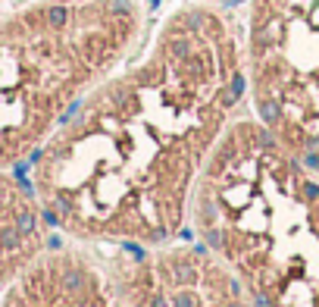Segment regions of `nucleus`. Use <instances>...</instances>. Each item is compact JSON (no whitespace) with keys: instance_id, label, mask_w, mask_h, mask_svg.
<instances>
[{"instance_id":"nucleus-1","label":"nucleus","mask_w":319,"mask_h":307,"mask_svg":"<svg viewBox=\"0 0 319 307\" xmlns=\"http://www.w3.org/2000/svg\"><path fill=\"white\" fill-rule=\"evenodd\" d=\"M113 0L103 19L69 4H47L0 22V144L31 129L110 50L107 19L125 10Z\"/></svg>"},{"instance_id":"nucleus-2","label":"nucleus","mask_w":319,"mask_h":307,"mask_svg":"<svg viewBox=\"0 0 319 307\" xmlns=\"http://www.w3.org/2000/svg\"><path fill=\"white\" fill-rule=\"evenodd\" d=\"M63 285L72 288V292H82V288H85V276H82V269H66V273H63Z\"/></svg>"},{"instance_id":"nucleus-3","label":"nucleus","mask_w":319,"mask_h":307,"mask_svg":"<svg viewBox=\"0 0 319 307\" xmlns=\"http://www.w3.org/2000/svg\"><path fill=\"white\" fill-rule=\"evenodd\" d=\"M254 138L260 141V148H272V144H275V135H272V132H266V129H257V132H254Z\"/></svg>"},{"instance_id":"nucleus-4","label":"nucleus","mask_w":319,"mask_h":307,"mask_svg":"<svg viewBox=\"0 0 319 307\" xmlns=\"http://www.w3.org/2000/svg\"><path fill=\"white\" fill-rule=\"evenodd\" d=\"M172 307H197V304H194V295L191 292H182V295L172 298Z\"/></svg>"},{"instance_id":"nucleus-5","label":"nucleus","mask_w":319,"mask_h":307,"mask_svg":"<svg viewBox=\"0 0 319 307\" xmlns=\"http://www.w3.org/2000/svg\"><path fill=\"white\" fill-rule=\"evenodd\" d=\"M179 279H182V282H191V279H194V273H191L188 266H182V269H179Z\"/></svg>"},{"instance_id":"nucleus-6","label":"nucleus","mask_w":319,"mask_h":307,"mask_svg":"<svg viewBox=\"0 0 319 307\" xmlns=\"http://www.w3.org/2000/svg\"><path fill=\"white\" fill-rule=\"evenodd\" d=\"M304 191H307V197H319V188H316V185H310V182L304 185Z\"/></svg>"},{"instance_id":"nucleus-7","label":"nucleus","mask_w":319,"mask_h":307,"mask_svg":"<svg viewBox=\"0 0 319 307\" xmlns=\"http://www.w3.org/2000/svg\"><path fill=\"white\" fill-rule=\"evenodd\" d=\"M150 307H166V301H163V295H154V298H150Z\"/></svg>"},{"instance_id":"nucleus-8","label":"nucleus","mask_w":319,"mask_h":307,"mask_svg":"<svg viewBox=\"0 0 319 307\" xmlns=\"http://www.w3.org/2000/svg\"><path fill=\"white\" fill-rule=\"evenodd\" d=\"M257 304H260V307H269V298H266V295H257Z\"/></svg>"},{"instance_id":"nucleus-9","label":"nucleus","mask_w":319,"mask_h":307,"mask_svg":"<svg viewBox=\"0 0 319 307\" xmlns=\"http://www.w3.org/2000/svg\"><path fill=\"white\" fill-rule=\"evenodd\" d=\"M222 307H241V304H235V301H232V304H222Z\"/></svg>"}]
</instances>
